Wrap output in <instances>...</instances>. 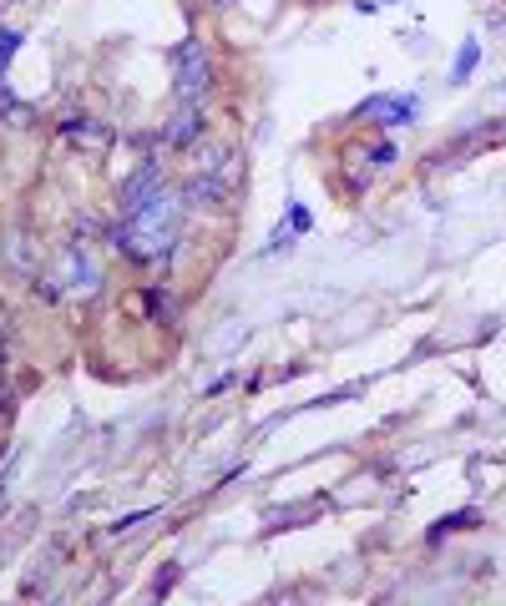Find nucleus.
I'll return each mask as SVG.
<instances>
[{
  "mask_svg": "<svg viewBox=\"0 0 506 606\" xmlns=\"http://www.w3.org/2000/svg\"><path fill=\"white\" fill-rule=\"evenodd\" d=\"M183 212H188L183 192L163 187L147 208H137L132 218H122L112 228V243H117V253L137 258V263H167L183 243Z\"/></svg>",
  "mask_w": 506,
  "mask_h": 606,
  "instance_id": "obj_1",
  "label": "nucleus"
},
{
  "mask_svg": "<svg viewBox=\"0 0 506 606\" xmlns=\"http://www.w3.org/2000/svg\"><path fill=\"white\" fill-rule=\"evenodd\" d=\"M213 92V56L203 35H183L173 51V102L177 106H203Z\"/></svg>",
  "mask_w": 506,
  "mask_h": 606,
  "instance_id": "obj_2",
  "label": "nucleus"
},
{
  "mask_svg": "<svg viewBox=\"0 0 506 606\" xmlns=\"http://www.w3.org/2000/svg\"><path fill=\"white\" fill-rule=\"evenodd\" d=\"M167 187V172H163V157H142V167L127 177V182L117 187V212L122 218H132L137 208H147V202L157 198Z\"/></svg>",
  "mask_w": 506,
  "mask_h": 606,
  "instance_id": "obj_3",
  "label": "nucleus"
},
{
  "mask_svg": "<svg viewBox=\"0 0 506 606\" xmlns=\"http://www.w3.org/2000/svg\"><path fill=\"white\" fill-rule=\"evenodd\" d=\"M61 283L76 288V293H96V288H102V269H96V258L86 253L82 243L61 248Z\"/></svg>",
  "mask_w": 506,
  "mask_h": 606,
  "instance_id": "obj_4",
  "label": "nucleus"
},
{
  "mask_svg": "<svg viewBox=\"0 0 506 606\" xmlns=\"http://www.w3.org/2000/svg\"><path fill=\"white\" fill-rule=\"evenodd\" d=\"M203 132H208V112H203V106H177L173 117H167V127H163V142L183 152V147H198Z\"/></svg>",
  "mask_w": 506,
  "mask_h": 606,
  "instance_id": "obj_5",
  "label": "nucleus"
},
{
  "mask_svg": "<svg viewBox=\"0 0 506 606\" xmlns=\"http://www.w3.org/2000/svg\"><path fill=\"white\" fill-rule=\"evenodd\" d=\"M177 192H183V208H188V212H213V208H223V202H228V187L218 182L213 172H193Z\"/></svg>",
  "mask_w": 506,
  "mask_h": 606,
  "instance_id": "obj_6",
  "label": "nucleus"
},
{
  "mask_svg": "<svg viewBox=\"0 0 506 606\" xmlns=\"http://www.w3.org/2000/svg\"><path fill=\"white\" fill-rule=\"evenodd\" d=\"M415 112H421L415 96H370L360 106V117H375L380 127H405V122H415Z\"/></svg>",
  "mask_w": 506,
  "mask_h": 606,
  "instance_id": "obj_7",
  "label": "nucleus"
},
{
  "mask_svg": "<svg viewBox=\"0 0 506 606\" xmlns=\"http://www.w3.org/2000/svg\"><path fill=\"white\" fill-rule=\"evenodd\" d=\"M61 137H66L71 147H82V152H106V142H112V132H106V122H86V117H71V122H61Z\"/></svg>",
  "mask_w": 506,
  "mask_h": 606,
  "instance_id": "obj_8",
  "label": "nucleus"
},
{
  "mask_svg": "<svg viewBox=\"0 0 506 606\" xmlns=\"http://www.w3.org/2000/svg\"><path fill=\"white\" fill-rule=\"evenodd\" d=\"M299 233H309V208H304V202H294V208L283 212V222L273 228V238L263 243V253H279V248H289V238H299Z\"/></svg>",
  "mask_w": 506,
  "mask_h": 606,
  "instance_id": "obj_9",
  "label": "nucleus"
},
{
  "mask_svg": "<svg viewBox=\"0 0 506 606\" xmlns=\"http://www.w3.org/2000/svg\"><path fill=\"white\" fill-rule=\"evenodd\" d=\"M344 177H350L354 192L370 187V177H375V157H370V147H350V152H344Z\"/></svg>",
  "mask_w": 506,
  "mask_h": 606,
  "instance_id": "obj_10",
  "label": "nucleus"
},
{
  "mask_svg": "<svg viewBox=\"0 0 506 606\" xmlns=\"http://www.w3.org/2000/svg\"><path fill=\"white\" fill-rule=\"evenodd\" d=\"M481 66V41H461V51H456V61H451V82H471V71Z\"/></svg>",
  "mask_w": 506,
  "mask_h": 606,
  "instance_id": "obj_11",
  "label": "nucleus"
},
{
  "mask_svg": "<svg viewBox=\"0 0 506 606\" xmlns=\"http://www.w3.org/2000/svg\"><path fill=\"white\" fill-rule=\"evenodd\" d=\"M228 157H233V147H223V142H213V147H198V152H193V162H198L193 172H213V177H218V172L228 167Z\"/></svg>",
  "mask_w": 506,
  "mask_h": 606,
  "instance_id": "obj_12",
  "label": "nucleus"
},
{
  "mask_svg": "<svg viewBox=\"0 0 506 606\" xmlns=\"http://www.w3.org/2000/svg\"><path fill=\"white\" fill-rule=\"evenodd\" d=\"M481 521L476 511H456V515H441L436 525H431V541H441V536H451V531H471V525Z\"/></svg>",
  "mask_w": 506,
  "mask_h": 606,
  "instance_id": "obj_13",
  "label": "nucleus"
},
{
  "mask_svg": "<svg viewBox=\"0 0 506 606\" xmlns=\"http://www.w3.org/2000/svg\"><path fill=\"white\" fill-rule=\"evenodd\" d=\"M21 41H25L21 31H0V76H5V66H11V56H15V51H21Z\"/></svg>",
  "mask_w": 506,
  "mask_h": 606,
  "instance_id": "obj_14",
  "label": "nucleus"
},
{
  "mask_svg": "<svg viewBox=\"0 0 506 606\" xmlns=\"http://www.w3.org/2000/svg\"><path fill=\"white\" fill-rule=\"evenodd\" d=\"M153 515H157V505H147V511H137V515H122V521H117V525H112V536H127L132 525H142V521H153Z\"/></svg>",
  "mask_w": 506,
  "mask_h": 606,
  "instance_id": "obj_15",
  "label": "nucleus"
},
{
  "mask_svg": "<svg viewBox=\"0 0 506 606\" xmlns=\"http://www.w3.org/2000/svg\"><path fill=\"white\" fill-rule=\"evenodd\" d=\"M35 293H41V298H46V303H61V293H66V288H61V273H51V279H41V283H35Z\"/></svg>",
  "mask_w": 506,
  "mask_h": 606,
  "instance_id": "obj_16",
  "label": "nucleus"
},
{
  "mask_svg": "<svg viewBox=\"0 0 506 606\" xmlns=\"http://www.w3.org/2000/svg\"><path fill=\"white\" fill-rule=\"evenodd\" d=\"M177 576H183V572H177V561H167L163 572H157V582H153V596H167V586H173Z\"/></svg>",
  "mask_w": 506,
  "mask_h": 606,
  "instance_id": "obj_17",
  "label": "nucleus"
},
{
  "mask_svg": "<svg viewBox=\"0 0 506 606\" xmlns=\"http://www.w3.org/2000/svg\"><path fill=\"white\" fill-rule=\"evenodd\" d=\"M15 409V395H11V379H5V369H0V420H11Z\"/></svg>",
  "mask_w": 506,
  "mask_h": 606,
  "instance_id": "obj_18",
  "label": "nucleus"
},
{
  "mask_svg": "<svg viewBox=\"0 0 506 606\" xmlns=\"http://www.w3.org/2000/svg\"><path fill=\"white\" fill-rule=\"evenodd\" d=\"M370 157H375V167H390V162H395V147L380 142V147H370Z\"/></svg>",
  "mask_w": 506,
  "mask_h": 606,
  "instance_id": "obj_19",
  "label": "nucleus"
},
{
  "mask_svg": "<svg viewBox=\"0 0 506 606\" xmlns=\"http://www.w3.org/2000/svg\"><path fill=\"white\" fill-rule=\"evenodd\" d=\"M213 5H233V0H213Z\"/></svg>",
  "mask_w": 506,
  "mask_h": 606,
  "instance_id": "obj_20",
  "label": "nucleus"
}]
</instances>
